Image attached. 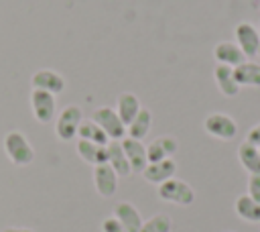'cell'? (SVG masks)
<instances>
[{
    "label": "cell",
    "instance_id": "cell-11",
    "mask_svg": "<svg viewBox=\"0 0 260 232\" xmlns=\"http://www.w3.org/2000/svg\"><path fill=\"white\" fill-rule=\"evenodd\" d=\"M175 173H177V163L173 159H162V161H156V163H148L146 169L142 171L144 179L148 183H156V185L173 179Z\"/></svg>",
    "mask_w": 260,
    "mask_h": 232
},
{
    "label": "cell",
    "instance_id": "cell-8",
    "mask_svg": "<svg viewBox=\"0 0 260 232\" xmlns=\"http://www.w3.org/2000/svg\"><path fill=\"white\" fill-rule=\"evenodd\" d=\"M32 90H43V92H49L53 96L61 94L65 90V77L53 69H39L32 73Z\"/></svg>",
    "mask_w": 260,
    "mask_h": 232
},
{
    "label": "cell",
    "instance_id": "cell-15",
    "mask_svg": "<svg viewBox=\"0 0 260 232\" xmlns=\"http://www.w3.org/2000/svg\"><path fill=\"white\" fill-rule=\"evenodd\" d=\"M213 77H215V83H217L219 92L225 98H236L240 94V85H238V81L234 77V67L217 63L215 69H213Z\"/></svg>",
    "mask_w": 260,
    "mask_h": 232
},
{
    "label": "cell",
    "instance_id": "cell-18",
    "mask_svg": "<svg viewBox=\"0 0 260 232\" xmlns=\"http://www.w3.org/2000/svg\"><path fill=\"white\" fill-rule=\"evenodd\" d=\"M150 126H152V112L148 108H140V112L134 116V120L126 126V134L130 138L142 140L150 132Z\"/></svg>",
    "mask_w": 260,
    "mask_h": 232
},
{
    "label": "cell",
    "instance_id": "cell-28",
    "mask_svg": "<svg viewBox=\"0 0 260 232\" xmlns=\"http://www.w3.org/2000/svg\"><path fill=\"white\" fill-rule=\"evenodd\" d=\"M2 232H32V230H28V228H4Z\"/></svg>",
    "mask_w": 260,
    "mask_h": 232
},
{
    "label": "cell",
    "instance_id": "cell-4",
    "mask_svg": "<svg viewBox=\"0 0 260 232\" xmlns=\"http://www.w3.org/2000/svg\"><path fill=\"white\" fill-rule=\"evenodd\" d=\"M83 116H81V108L75 106V104H69L65 106L59 116H57V122H55V134L61 138V140H73L77 136V130H79V124H81Z\"/></svg>",
    "mask_w": 260,
    "mask_h": 232
},
{
    "label": "cell",
    "instance_id": "cell-12",
    "mask_svg": "<svg viewBox=\"0 0 260 232\" xmlns=\"http://www.w3.org/2000/svg\"><path fill=\"white\" fill-rule=\"evenodd\" d=\"M177 149H179L177 138H173V136H158V138H154L146 147V159H148V163H156V161H162V159H173Z\"/></svg>",
    "mask_w": 260,
    "mask_h": 232
},
{
    "label": "cell",
    "instance_id": "cell-17",
    "mask_svg": "<svg viewBox=\"0 0 260 232\" xmlns=\"http://www.w3.org/2000/svg\"><path fill=\"white\" fill-rule=\"evenodd\" d=\"M75 149H77V155L85 161V163H89V165H102V163H108V151H106V147H100V144H95V142H89V140H77V144H75Z\"/></svg>",
    "mask_w": 260,
    "mask_h": 232
},
{
    "label": "cell",
    "instance_id": "cell-1",
    "mask_svg": "<svg viewBox=\"0 0 260 232\" xmlns=\"http://www.w3.org/2000/svg\"><path fill=\"white\" fill-rule=\"evenodd\" d=\"M4 151L14 165H28L35 159V149L30 147L28 138L18 130H10L4 136Z\"/></svg>",
    "mask_w": 260,
    "mask_h": 232
},
{
    "label": "cell",
    "instance_id": "cell-5",
    "mask_svg": "<svg viewBox=\"0 0 260 232\" xmlns=\"http://www.w3.org/2000/svg\"><path fill=\"white\" fill-rule=\"evenodd\" d=\"M203 128L207 134L219 138V140H232L238 134V124L232 116L223 112H213L203 120Z\"/></svg>",
    "mask_w": 260,
    "mask_h": 232
},
{
    "label": "cell",
    "instance_id": "cell-2",
    "mask_svg": "<svg viewBox=\"0 0 260 232\" xmlns=\"http://www.w3.org/2000/svg\"><path fill=\"white\" fill-rule=\"evenodd\" d=\"M91 120L108 134L110 140H122V138L126 136V124L120 120L118 112H116L114 108H110V106L98 108V110L93 112Z\"/></svg>",
    "mask_w": 260,
    "mask_h": 232
},
{
    "label": "cell",
    "instance_id": "cell-24",
    "mask_svg": "<svg viewBox=\"0 0 260 232\" xmlns=\"http://www.w3.org/2000/svg\"><path fill=\"white\" fill-rule=\"evenodd\" d=\"M171 228H173L171 218L167 214H156L146 222H142L140 232H171Z\"/></svg>",
    "mask_w": 260,
    "mask_h": 232
},
{
    "label": "cell",
    "instance_id": "cell-6",
    "mask_svg": "<svg viewBox=\"0 0 260 232\" xmlns=\"http://www.w3.org/2000/svg\"><path fill=\"white\" fill-rule=\"evenodd\" d=\"M30 110H32V116L37 122L49 124L57 112L55 96L49 92H43V90H32L30 92Z\"/></svg>",
    "mask_w": 260,
    "mask_h": 232
},
{
    "label": "cell",
    "instance_id": "cell-21",
    "mask_svg": "<svg viewBox=\"0 0 260 232\" xmlns=\"http://www.w3.org/2000/svg\"><path fill=\"white\" fill-rule=\"evenodd\" d=\"M238 159L242 163V167L250 173V175H256L260 173V149L250 144L248 140H244L240 147H238Z\"/></svg>",
    "mask_w": 260,
    "mask_h": 232
},
{
    "label": "cell",
    "instance_id": "cell-19",
    "mask_svg": "<svg viewBox=\"0 0 260 232\" xmlns=\"http://www.w3.org/2000/svg\"><path fill=\"white\" fill-rule=\"evenodd\" d=\"M234 77L238 81V85H246V88H260V63H252L246 61L238 67H234Z\"/></svg>",
    "mask_w": 260,
    "mask_h": 232
},
{
    "label": "cell",
    "instance_id": "cell-10",
    "mask_svg": "<svg viewBox=\"0 0 260 232\" xmlns=\"http://www.w3.org/2000/svg\"><path fill=\"white\" fill-rule=\"evenodd\" d=\"M122 149L128 157V163H130V169L134 173H142L148 165V159H146V147L142 144V140H136V138H130V136H124L122 140Z\"/></svg>",
    "mask_w": 260,
    "mask_h": 232
},
{
    "label": "cell",
    "instance_id": "cell-26",
    "mask_svg": "<svg viewBox=\"0 0 260 232\" xmlns=\"http://www.w3.org/2000/svg\"><path fill=\"white\" fill-rule=\"evenodd\" d=\"M102 230L104 232H126V228L112 216V218H106L104 222H102Z\"/></svg>",
    "mask_w": 260,
    "mask_h": 232
},
{
    "label": "cell",
    "instance_id": "cell-30",
    "mask_svg": "<svg viewBox=\"0 0 260 232\" xmlns=\"http://www.w3.org/2000/svg\"><path fill=\"white\" fill-rule=\"evenodd\" d=\"M258 33H260V31H258Z\"/></svg>",
    "mask_w": 260,
    "mask_h": 232
},
{
    "label": "cell",
    "instance_id": "cell-27",
    "mask_svg": "<svg viewBox=\"0 0 260 232\" xmlns=\"http://www.w3.org/2000/svg\"><path fill=\"white\" fill-rule=\"evenodd\" d=\"M246 140H248L250 144H254V147H260V122L248 130V134H246Z\"/></svg>",
    "mask_w": 260,
    "mask_h": 232
},
{
    "label": "cell",
    "instance_id": "cell-16",
    "mask_svg": "<svg viewBox=\"0 0 260 232\" xmlns=\"http://www.w3.org/2000/svg\"><path fill=\"white\" fill-rule=\"evenodd\" d=\"M106 151H108V165L116 171L118 177H126V175L132 173L130 163H128V157H126L120 140H110L106 144Z\"/></svg>",
    "mask_w": 260,
    "mask_h": 232
},
{
    "label": "cell",
    "instance_id": "cell-25",
    "mask_svg": "<svg viewBox=\"0 0 260 232\" xmlns=\"http://www.w3.org/2000/svg\"><path fill=\"white\" fill-rule=\"evenodd\" d=\"M248 195H250L254 201L260 204V173L250 175V179H248Z\"/></svg>",
    "mask_w": 260,
    "mask_h": 232
},
{
    "label": "cell",
    "instance_id": "cell-22",
    "mask_svg": "<svg viewBox=\"0 0 260 232\" xmlns=\"http://www.w3.org/2000/svg\"><path fill=\"white\" fill-rule=\"evenodd\" d=\"M234 208H236V214H238L244 222H252V224H258V222H260V204L254 201L248 193L240 195V197L236 199Z\"/></svg>",
    "mask_w": 260,
    "mask_h": 232
},
{
    "label": "cell",
    "instance_id": "cell-13",
    "mask_svg": "<svg viewBox=\"0 0 260 232\" xmlns=\"http://www.w3.org/2000/svg\"><path fill=\"white\" fill-rule=\"evenodd\" d=\"M213 57L217 59V63L221 65H230V67H238L242 63H246V55L242 53V49L232 43V41H221L215 45L213 49Z\"/></svg>",
    "mask_w": 260,
    "mask_h": 232
},
{
    "label": "cell",
    "instance_id": "cell-23",
    "mask_svg": "<svg viewBox=\"0 0 260 232\" xmlns=\"http://www.w3.org/2000/svg\"><path fill=\"white\" fill-rule=\"evenodd\" d=\"M77 136H79L81 140H89V142H95V144H100V147H106V144L110 142L108 134H106L93 120H81L79 130H77Z\"/></svg>",
    "mask_w": 260,
    "mask_h": 232
},
{
    "label": "cell",
    "instance_id": "cell-31",
    "mask_svg": "<svg viewBox=\"0 0 260 232\" xmlns=\"http://www.w3.org/2000/svg\"><path fill=\"white\" fill-rule=\"evenodd\" d=\"M258 149H260V147H258Z\"/></svg>",
    "mask_w": 260,
    "mask_h": 232
},
{
    "label": "cell",
    "instance_id": "cell-7",
    "mask_svg": "<svg viewBox=\"0 0 260 232\" xmlns=\"http://www.w3.org/2000/svg\"><path fill=\"white\" fill-rule=\"evenodd\" d=\"M236 35V45L242 49V53L246 55V59H252L258 55L260 49V33L254 28V24L250 22H240L234 28Z\"/></svg>",
    "mask_w": 260,
    "mask_h": 232
},
{
    "label": "cell",
    "instance_id": "cell-14",
    "mask_svg": "<svg viewBox=\"0 0 260 232\" xmlns=\"http://www.w3.org/2000/svg\"><path fill=\"white\" fill-rule=\"evenodd\" d=\"M114 218L126 228V232H140L142 228V218L138 210L130 201H120L114 208Z\"/></svg>",
    "mask_w": 260,
    "mask_h": 232
},
{
    "label": "cell",
    "instance_id": "cell-20",
    "mask_svg": "<svg viewBox=\"0 0 260 232\" xmlns=\"http://www.w3.org/2000/svg\"><path fill=\"white\" fill-rule=\"evenodd\" d=\"M116 112H118L120 120L128 126V124L134 120V116L140 112V102H138V98H136L134 94H130V92L120 94V96H118V102H116Z\"/></svg>",
    "mask_w": 260,
    "mask_h": 232
},
{
    "label": "cell",
    "instance_id": "cell-3",
    "mask_svg": "<svg viewBox=\"0 0 260 232\" xmlns=\"http://www.w3.org/2000/svg\"><path fill=\"white\" fill-rule=\"evenodd\" d=\"M158 197L165 201L177 204V206H191L195 201V191L189 183L173 177L158 185Z\"/></svg>",
    "mask_w": 260,
    "mask_h": 232
},
{
    "label": "cell",
    "instance_id": "cell-9",
    "mask_svg": "<svg viewBox=\"0 0 260 232\" xmlns=\"http://www.w3.org/2000/svg\"><path fill=\"white\" fill-rule=\"evenodd\" d=\"M93 185H95V189H98V193L102 197L114 195L116 189H118V175H116V171L108 163L95 165L93 167Z\"/></svg>",
    "mask_w": 260,
    "mask_h": 232
},
{
    "label": "cell",
    "instance_id": "cell-29",
    "mask_svg": "<svg viewBox=\"0 0 260 232\" xmlns=\"http://www.w3.org/2000/svg\"><path fill=\"white\" fill-rule=\"evenodd\" d=\"M258 55H260V49H258Z\"/></svg>",
    "mask_w": 260,
    "mask_h": 232
}]
</instances>
